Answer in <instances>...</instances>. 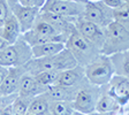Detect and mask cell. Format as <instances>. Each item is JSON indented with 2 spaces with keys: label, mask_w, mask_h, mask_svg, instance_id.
Returning a JSON list of instances; mask_svg holds the SVG:
<instances>
[{
  "label": "cell",
  "mask_w": 129,
  "mask_h": 115,
  "mask_svg": "<svg viewBox=\"0 0 129 115\" xmlns=\"http://www.w3.org/2000/svg\"><path fill=\"white\" fill-rule=\"evenodd\" d=\"M16 96H17V93L9 94V96H0V113L3 112L6 107H8L9 105L13 104Z\"/></svg>",
  "instance_id": "27"
},
{
  "label": "cell",
  "mask_w": 129,
  "mask_h": 115,
  "mask_svg": "<svg viewBox=\"0 0 129 115\" xmlns=\"http://www.w3.org/2000/svg\"><path fill=\"white\" fill-rule=\"evenodd\" d=\"M114 75L129 77V52L123 51L108 56Z\"/></svg>",
  "instance_id": "18"
},
{
  "label": "cell",
  "mask_w": 129,
  "mask_h": 115,
  "mask_svg": "<svg viewBox=\"0 0 129 115\" xmlns=\"http://www.w3.org/2000/svg\"><path fill=\"white\" fill-rule=\"evenodd\" d=\"M45 115H51V114H50V113H47V114H45Z\"/></svg>",
  "instance_id": "40"
},
{
  "label": "cell",
  "mask_w": 129,
  "mask_h": 115,
  "mask_svg": "<svg viewBox=\"0 0 129 115\" xmlns=\"http://www.w3.org/2000/svg\"><path fill=\"white\" fill-rule=\"evenodd\" d=\"M59 74L60 71H56V70H48V71L38 72V74L34 75V77L40 85L45 86V88H50V86L55 84L56 80L59 77Z\"/></svg>",
  "instance_id": "24"
},
{
  "label": "cell",
  "mask_w": 129,
  "mask_h": 115,
  "mask_svg": "<svg viewBox=\"0 0 129 115\" xmlns=\"http://www.w3.org/2000/svg\"><path fill=\"white\" fill-rule=\"evenodd\" d=\"M100 96V86L92 85L90 83L84 84L76 93L73 100L74 110H77L83 114H90L94 112L96 104Z\"/></svg>",
  "instance_id": "7"
},
{
  "label": "cell",
  "mask_w": 129,
  "mask_h": 115,
  "mask_svg": "<svg viewBox=\"0 0 129 115\" xmlns=\"http://www.w3.org/2000/svg\"><path fill=\"white\" fill-rule=\"evenodd\" d=\"M12 14L11 8L8 6L6 0H0V25L6 21L8 16Z\"/></svg>",
  "instance_id": "26"
},
{
  "label": "cell",
  "mask_w": 129,
  "mask_h": 115,
  "mask_svg": "<svg viewBox=\"0 0 129 115\" xmlns=\"http://www.w3.org/2000/svg\"><path fill=\"white\" fill-rule=\"evenodd\" d=\"M8 4V6H9V8H11V11H12V8L15 7L17 4H19V0H6Z\"/></svg>",
  "instance_id": "34"
},
{
  "label": "cell",
  "mask_w": 129,
  "mask_h": 115,
  "mask_svg": "<svg viewBox=\"0 0 129 115\" xmlns=\"http://www.w3.org/2000/svg\"><path fill=\"white\" fill-rule=\"evenodd\" d=\"M25 115H35V114H31V113H28L27 112V113H25Z\"/></svg>",
  "instance_id": "37"
},
{
  "label": "cell",
  "mask_w": 129,
  "mask_h": 115,
  "mask_svg": "<svg viewBox=\"0 0 129 115\" xmlns=\"http://www.w3.org/2000/svg\"><path fill=\"white\" fill-rule=\"evenodd\" d=\"M83 69L84 77L88 83L96 86H104L108 84L112 76L114 75L110 58L103 54H99L90 63L84 66Z\"/></svg>",
  "instance_id": "5"
},
{
  "label": "cell",
  "mask_w": 129,
  "mask_h": 115,
  "mask_svg": "<svg viewBox=\"0 0 129 115\" xmlns=\"http://www.w3.org/2000/svg\"><path fill=\"white\" fill-rule=\"evenodd\" d=\"M124 3H129V0H123Z\"/></svg>",
  "instance_id": "39"
},
{
  "label": "cell",
  "mask_w": 129,
  "mask_h": 115,
  "mask_svg": "<svg viewBox=\"0 0 129 115\" xmlns=\"http://www.w3.org/2000/svg\"><path fill=\"white\" fill-rule=\"evenodd\" d=\"M102 1L106 6H107V7H110L111 9H114V8L121 6L122 4H124L123 0H102ZM127 4H128V3H127Z\"/></svg>",
  "instance_id": "29"
},
{
  "label": "cell",
  "mask_w": 129,
  "mask_h": 115,
  "mask_svg": "<svg viewBox=\"0 0 129 115\" xmlns=\"http://www.w3.org/2000/svg\"><path fill=\"white\" fill-rule=\"evenodd\" d=\"M8 45H11V44L8 43L7 40H5L3 37H0V51H3V50H5L6 47H7Z\"/></svg>",
  "instance_id": "32"
},
{
  "label": "cell",
  "mask_w": 129,
  "mask_h": 115,
  "mask_svg": "<svg viewBox=\"0 0 129 115\" xmlns=\"http://www.w3.org/2000/svg\"><path fill=\"white\" fill-rule=\"evenodd\" d=\"M74 27L82 37L85 38L89 43L100 52V48L104 43V28H100L92 22L86 21L81 16L74 21Z\"/></svg>",
  "instance_id": "10"
},
{
  "label": "cell",
  "mask_w": 129,
  "mask_h": 115,
  "mask_svg": "<svg viewBox=\"0 0 129 115\" xmlns=\"http://www.w3.org/2000/svg\"><path fill=\"white\" fill-rule=\"evenodd\" d=\"M105 89L121 108L126 107L129 99V77L113 75L108 84L105 85Z\"/></svg>",
  "instance_id": "11"
},
{
  "label": "cell",
  "mask_w": 129,
  "mask_h": 115,
  "mask_svg": "<svg viewBox=\"0 0 129 115\" xmlns=\"http://www.w3.org/2000/svg\"><path fill=\"white\" fill-rule=\"evenodd\" d=\"M40 11L64 17H80L84 12V4L69 0H45Z\"/></svg>",
  "instance_id": "9"
},
{
  "label": "cell",
  "mask_w": 129,
  "mask_h": 115,
  "mask_svg": "<svg viewBox=\"0 0 129 115\" xmlns=\"http://www.w3.org/2000/svg\"><path fill=\"white\" fill-rule=\"evenodd\" d=\"M64 48L63 43H45L40 45L31 46V53L34 59L38 58H45V56H51L54 54L61 52Z\"/></svg>",
  "instance_id": "20"
},
{
  "label": "cell",
  "mask_w": 129,
  "mask_h": 115,
  "mask_svg": "<svg viewBox=\"0 0 129 115\" xmlns=\"http://www.w3.org/2000/svg\"><path fill=\"white\" fill-rule=\"evenodd\" d=\"M69 1H76V3H83V4H85L88 0H69Z\"/></svg>",
  "instance_id": "36"
},
{
  "label": "cell",
  "mask_w": 129,
  "mask_h": 115,
  "mask_svg": "<svg viewBox=\"0 0 129 115\" xmlns=\"http://www.w3.org/2000/svg\"><path fill=\"white\" fill-rule=\"evenodd\" d=\"M45 0H19V4L24 7H34V8H42Z\"/></svg>",
  "instance_id": "28"
},
{
  "label": "cell",
  "mask_w": 129,
  "mask_h": 115,
  "mask_svg": "<svg viewBox=\"0 0 129 115\" xmlns=\"http://www.w3.org/2000/svg\"><path fill=\"white\" fill-rule=\"evenodd\" d=\"M129 6L127 3L122 4L121 6L112 9V16L113 21L116 23L121 24L122 27H124L126 29H129Z\"/></svg>",
  "instance_id": "23"
},
{
  "label": "cell",
  "mask_w": 129,
  "mask_h": 115,
  "mask_svg": "<svg viewBox=\"0 0 129 115\" xmlns=\"http://www.w3.org/2000/svg\"><path fill=\"white\" fill-rule=\"evenodd\" d=\"M119 112H107V113H99V112H92L88 115H118Z\"/></svg>",
  "instance_id": "33"
},
{
  "label": "cell",
  "mask_w": 129,
  "mask_h": 115,
  "mask_svg": "<svg viewBox=\"0 0 129 115\" xmlns=\"http://www.w3.org/2000/svg\"><path fill=\"white\" fill-rule=\"evenodd\" d=\"M27 72L24 66L8 67V72L0 85V96H9L17 93V89L22 76Z\"/></svg>",
  "instance_id": "13"
},
{
  "label": "cell",
  "mask_w": 129,
  "mask_h": 115,
  "mask_svg": "<svg viewBox=\"0 0 129 115\" xmlns=\"http://www.w3.org/2000/svg\"><path fill=\"white\" fill-rule=\"evenodd\" d=\"M48 106H50V99L46 93L38 94L31 99L28 107V113L35 115H45L48 113Z\"/></svg>",
  "instance_id": "21"
},
{
  "label": "cell",
  "mask_w": 129,
  "mask_h": 115,
  "mask_svg": "<svg viewBox=\"0 0 129 115\" xmlns=\"http://www.w3.org/2000/svg\"><path fill=\"white\" fill-rule=\"evenodd\" d=\"M32 98L30 97H23V96H16L14 99L13 104H12V108H13V115H25L28 112V107L31 101Z\"/></svg>",
  "instance_id": "25"
},
{
  "label": "cell",
  "mask_w": 129,
  "mask_h": 115,
  "mask_svg": "<svg viewBox=\"0 0 129 115\" xmlns=\"http://www.w3.org/2000/svg\"><path fill=\"white\" fill-rule=\"evenodd\" d=\"M88 83V82H86ZM84 83V84H86ZM77 85V86H59V85H52L46 90V96L48 97L50 100H62V101H73L75 98L77 91L84 85Z\"/></svg>",
  "instance_id": "16"
},
{
  "label": "cell",
  "mask_w": 129,
  "mask_h": 115,
  "mask_svg": "<svg viewBox=\"0 0 129 115\" xmlns=\"http://www.w3.org/2000/svg\"><path fill=\"white\" fill-rule=\"evenodd\" d=\"M7 72H8V67L0 66V85H1V83H3V81L5 80Z\"/></svg>",
  "instance_id": "30"
},
{
  "label": "cell",
  "mask_w": 129,
  "mask_h": 115,
  "mask_svg": "<svg viewBox=\"0 0 129 115\" xmlns=\"http://www.w3.org/2000/svg\"><path fill=\"white\" fill-rule=\"evenodd\" d=\"M0 115H13V108H12V105H9L8 107H6L3 112L0 113Z\"/></svg>",
  "instance_id": "31"
},
{
  "label": "cell",
  "mask_w": 129,
  "mask_h": 115,
  "mask_svg": "<svg viewBox=\"0 0 129 115\" xmlns=\"http://www.w3.org/2000/svg\"><path fill=\"white\" fill-rule=\"evenodd\" d=\"M64 47L75 58L77 64L82 67L90 63L100 54V52L94 46H92L85 38L81 36L75 27H73V29L70 30L64 43Z\"/></svg>",
  "instance_id": "3"
},
{
  "label": "cell",
  "mask_w": 129,
  "mask_h": 115,
  "mask_svg": "<svg viewBox=\"0 0 129 115\" xmlns=\"http://www.w3.org/2000/svg\"><path fill=\"white\" fill-rule=\"evenodd\" d=\"M129 30L113 21L104 28V43L100 48V54L110 56L114 53L128 51Z\"/></svg>",
  "instance_id": "2"
},
{
  "label": "cell",
  "mask_w": 129,
  "mask_h": 115,
  "mask_svg": "<svg viewBox=\"0 0 129 115\" xmlns=\"http://www.w3.org/2000/svg\"><path fill=\"white\" fill-rule=\"evenodd\" d=\"M39 8L24 7V6H21L20 4H17L15 7L12 8L11 12L19 22L21 33L29 31L34 27V23H35L38 14H39Z\"/></svg>",
  "instance_id": "12"
},
{
  "label": "cell",
  "mask_w": 129,
  "mask_h": 115,
  "mask_svg": "<svg viewBox=\"0 0 129 115\" xmlns=\"http://www.w3.org/2000/svg\"><path fill=\"white\" fill-rule=\"evenodd\" d=\"M21 29L20 24L16 20V17L11 14L6 21L0 25V37H3L5 40H7L9 44L15 43L17 38L21 36Z\"/></svg>",
  "instance_id": "17"
},
{
  "label": "cell",
  "mask_w": 129,
  "mask_h": 115,
  "mask_svg": "<svg viewBox=\"0 0 129 115\" xmlns=\"http://www.w3.org/2000/svg\"><path fill=\"white\" fill-rule=\"evenodd\" d=\"M74 110L72 101L62 100H50L48 113L51 115H70Z\"/></svg>",
  "instance_id": "22"
},
{
  "label": "cell",
  "mask_w": 129,
  "mask_h": 115,
  "mask_svg": "<svg viewBox=\"0 0 129 115\" xmlns=\"http://www.w3.org/2000/svg\"><path fill=\"white\" fill-rule=\"evenodd\" d=\"M23 39L29 44L30 46L40 45L45 43H66L67 36L56 31L51 24H48L39 16H37L34 27L29 31L22 33Z\"/></svg>",
  "instance_id": "4"
},
{
  "label": "cell",
  "mask_w": 129,
  "mask_h": 115,
  "mask_svg": "<svg viewBox=\"0 0 129 115\" xmlns=\"http://www.w3.org/2000/svg\"><path fill=\"white\" fill-rule=\"evenodd\" d=\"M32 59L31 46L23 39L22 35L15 43L8 45L5 50L0 51V61L5 67H19L24 66Z\"/></svg>",
  "instance_id": "6"
},
{
  "label": "cell",
  "mask_w": 129,
  "mask_h": 115,
  "mask_svg": "<svg viewBox=\"0 0 129 115\" xmlns=\"http://www.w3.org/2000/svg\"><path fill=\"white\" fill-rule=\"evenodd\" d=\"M47 89L48 88H45V86L40 85L32 75L25 72V74L22 76L21 81H20L19 89H17V94H19V96H23V97L34 98V97L38 96V94L45 93Z\"/></svg>",
  "instance_id": "15"
},
{
  "label": "cell",
  "mask_w": 129,
  "mask_h": 115,
  "mask_svg": "<svg viewBox=\"0 0 129 115\" xmlns=\"http://www.w3.org/2000/svg\"><path fill=\"white\" fill-rule=\"evenodd\" d=\"M88 81L84 77V69L82 66L77 64L76 67L72 68V69L62 70L60 71L59 77L56 80L54 85L59 86H67V88H72V86H77L82 85V84L86 83Z\"/></svg>",
  "instance_id": "14"
},
{
  "label": "cell",
  "mask_w": 129,
  "mask_h": 115,
  "mask_svg": "<svg viewBox=\"0 0 129 115\" xmlns=\"http://www.w3.org/2000/svg\"><path fill=\"white\" fill-rule=\"evenodd\" d=\"M82 19L99 25L100 28H106L113 22L112 9L100 1H86L84 4V12L81 16Z\"/></svg>",
  "instance_id": "8"
},
{
  "label": "cell",
  "mask_w": 129,
  "mask_h": 115,
  "mask_svg": "<svg viewBox=\"0 0 129 115\" xmlns=\"http://www.w3.org/2000/svg\"><path fill=\"white\" fill-rule=\"evenodd\" d=\"M76 66H77V62H76L75 58L64 47L61 52L54 54V55L38 58V59L32 58L30 61H28L24 64V68L28 74L34 76L42 71H48V70L62 71V70L72 69Z\"/></svg>",
  "instance_id": "1"
},
{
  "label": "cell",
  "mask_w": 129,
  "mask_h": 115,
  "mask_svg": "<svg viewBox=\"0 0 129 115\" xmlns=\"http://www.w3.org/2000/svg\"><path fill=\"white\" fill-rule=\"evenodd\" d=\"M70 115H86V114H83V113L77 112V110H73V113Z\"/></svg>",
  "instance_id": "35"
},
{
  "label": "cell",
  "mask_w": 129,
  "mask_h": 115,
  "mask_svg": "<svg viewBox=\"0 0 129 115\" xmlns=\"http://www.w3.org/2000/svg\"><path fill=\"white\" fill-rule=\"evenodd\" d=\"M88 1H100V0H88Z\"/></svg>",
  "instance_id": "38"
},
{
  "label": "cell",
  "mask_w": 129,
  "mask_h": 115,
  "mask_svg": "<svg viewBox=\"0 0 129 115\" xmlns=\"http://www.w3.org/2000/svg\"><path fill=\"white\" fill-rule=\"evenodd\" d=\"M121 107L116 102V100L113 98L108 92L106 91L104 86H100V96L98 98V101L96 104V109L94 112L99 113H107V112H119Z\"/></svg>",
  "instance_id": "19"
}]
</instances>
